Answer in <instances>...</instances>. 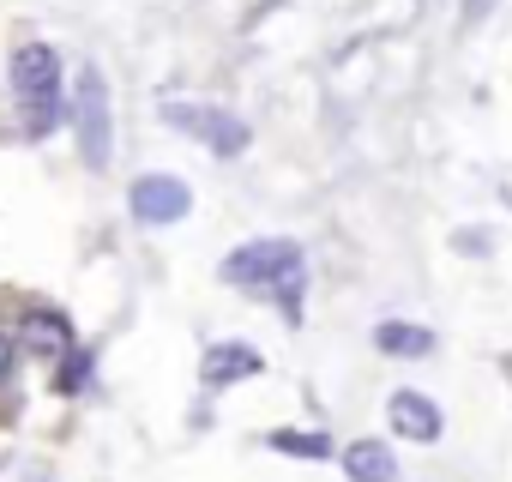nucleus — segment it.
<instances>
[{
	"label": "nucleus",
	"mask_w": 512,
	"mask_h": 482,
	"mask_svg": "<svg viewBox=\"0 0 512 482\" xmlns=\"http://www.w3.org/2000/svg\"><path fill=\"white\" fill-rule=\"evenodd\" d=\"M266 446L296 452V458H326V452H332V440H326V434H302V428H272V434H266Z\"/></svg>",
	"instance_id": "9d476101"
},
{
	"label": "nucleus",
	"mask_w": 512,
	"mask_h": 482,
	"mask_svg": "<svg viewBox=\"0 0 512 482\" xmlns=\"http://www.w3.org/2000/svg\"><path fill=\"white\" fill-rule=\"evenodd\" d=\"M386 416H392V428L404 434V440H440V410H434V398H422V392H392V404H386Z\"/></svg>",
	"instance_id": "423d86ee"
},
{
	"label": "nucleus",
	"mask_w": 512,
	"mask_h": 482,
	"mask_svg": "<svg viewBox=\"0 0 512 482\" xmlns=\"http://www.w3.org/2000/svg\"><path fill=\"white\" fill-rule=\"evenodd\" d=\"M374 344H380L386 356H428V350H434V332H428V326H410V320H386V326L374 332Z\"/></svg>",
	"instance_id": "1a4fd4ad"
},
{
	"label": "nucleus",
	"mask_w": 512,
	"mask_h": 482,
	"mask_svg": "<svg viewBox=\"0 0 512 482\" xmlns=\"http://www.w3.org/2000/svg\"><path fill=\"white\" fill-rule=\"evenodd\" d=\"M127 199H133V217L139 223H181L193 211V193H187L181 175H139Z\"/></svg>",
	"instance_id": "39448f33"
},
{
	"label": "nucleus",
	"mask_w": 512,
	"mask_h": 482,
	"mask_svg": "<svg viewBox=\"0 0 512 482\" xmlns=\"http://www.w3.org/2000/svg\"><path fill=\"white\" fill-rule=\"evenodd\" d=\"M175 133H187V139H199L205 151H217V157H241L247 151V121L241 115H229L223 103H163L157 109Z\"/></svg>",
	"instance_id": "20e7f679"
},
{
	"label": "nucleus",
	"mask_w": 512,
	"mask_h": 482,
	"mask_svg": "<svg viewBox=\"0 0 512 482\" xmlns=\"http://www.w3.org/2000/svg\"><path fill=\"white\" fill-rule=\"evenodd\" d=\"M494 7H500V0H464V25H482Z\"/></svg>",
	"instance_id": "9b49d317"
},
{
	"label": "nucleus",
	"mask_w": 512,
	"mask_h": 482,
	"mask_svg": "<svg viewBox=\"0 0 512 482\" xmlns=\"http://www.w3.org/2000/svg\"><path fill=\"white\" fill-rule=\"evenodd\" d=\"M344 470H350V482H392L398 476V458H392L386 440H356L344 452Z\"/></svg>",
	"instance_id": "6e6552de"
},
{
	"label": "nucleus",
	"mask_w": 512,
	"mask_h": 482,
	"mask_svg": "<svg viewBox=\"0 0 512 482\" xmlns=\"http://www.w3.org/2000/svg\"><path fill=\"white\" fill-rule=\"evenodd\" d=\"M458 254H488V235H482V229H464V235H458Z\"/></svg>",
	"instance_id": "f8f14e48"
},
{
	"label": "nucleus",
	"mask_w": 512,
	"mask_h": 482,
	"mask_svg": "<svg viewBox=\"0 0 512 482\" xmlns=\"http://www.w3.org/2000/svg\"><path fill=\"white\" fill-rule=\"evenodd\" d=\"M260 374V350H247V344H211L205 350V368L199 380L217 392V386H235V380H253Z\"/></svg>",
	"instance_id": "0eeeda50"
},
{
	"label": "nucleus",
	"mask_w": 512,
	"mask_h": 482,
	"mask_svg": "<svg viewBox=\"0 0 512 482\" xmlns=\"http://www.w3.org/2000/svg\"><path fill=\"white\" fill-rule=\"evenodd\" d=\"M0 374H7V350H0Z\"/></svg>",
	"instance_id": "ddd939ff"
},
{
	"label": "nucleus",
	"mask_w": 512,
	"mask_h": 482,
	"mask_svg": "<svg viewBox=\"0 0 512 482\" xmlns=\"http://www.w3.org/2000/svg\"><path fill=\"white\" fill-rule=\"evenodd\" d=\"M223 284L247 290V296H278L284 314L296 320L302 314V290H308V266H302V248L284 235H260L247 241V248H235L223 260Z\"/></svg>",
	"instance_id": "f257e3e1"
},
{
	"label": "nucleus",
	"mask_w": 512,
	"mask_h": 482,
	"mask_svg": "<svg viewBox=\"0 0 512 482\" xmlns=\"http://www.w3.org/2000/svg\"><path fill=\"white\" fill-rule=\"evenodd\" d=\"M13 91H19V103H25L31 133H49V127L61 121V61H55L49 43H25V49L13 55Z\"/></svg>",
	"instance_id": "f03ea898"
},
{
	"label": "nucleus",
	"mask_w": 512,
	"mask_h": 482,
	"mask_svg": "<svg viewBox=\"0 0 512 482\" xmlns=\"http://www.w3.org/2000/svg\"><path fill=\"white\" fill-rule=\"evenodd\" d=\"M73 133H79V157H85L91 169H109V151H115V109H109V85H103L97 67H79Z\"/></svg>",
	"instance_id": "7ed1b4c3"
}]
</instances>
